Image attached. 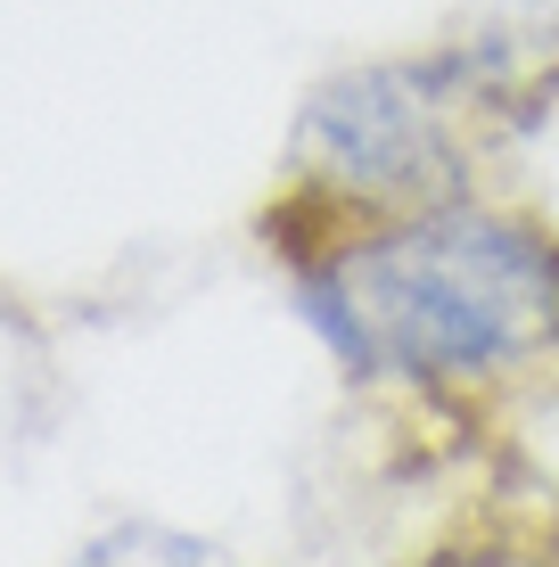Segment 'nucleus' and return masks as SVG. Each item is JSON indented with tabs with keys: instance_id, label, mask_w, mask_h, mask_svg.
<instances>
[{
	"instance_id": "nucleus-1",
	"label": "nucleus",
	"mask_w": 559,
	"mask_h": 567,
	"mask_svg": "<svg viewBox=\"0 0 559 567\" xmlns=\"http://www.w3.org/2000/svg\"><path fill=\"white\" fill-rule=\"evenodd\" d=\"M288 305L345 386L412 412H494L559 386V223L510 198H436L371 223L263 230Z\"/></svg>"
},
{
	"instance_id": "nucleus-2",
	"label": "nucleus",
	"mask_w": 559,
	"mask_h": 567,
	"mask_svg": "<svg viewBox=\"0 0 559 567\" xmlns=\"http://www.w3.org/2000/svg\"><path fill=\"white\" fill-rule=\"evenodd\" d=\"M494 115L503 91L469 50H403L321 74L288 124L280 198L263 230L371 223V214L469 198Z\"/></svg>"
},
{
	"instance_id": "nucleus-3",
	"label": "nucleus",
	"mask_w": 559,
	"mask_h": 567,
	"mask_svg": "<svg viewBox=\"0 0 559 567\" xmlns=\"http://www.w3.org/2000/svg\"><path fill=\"white\" fill-rule=\"evenodd\" d=\"M420 567H559V511H477Z\"/></svg>"
}]
</instances>
